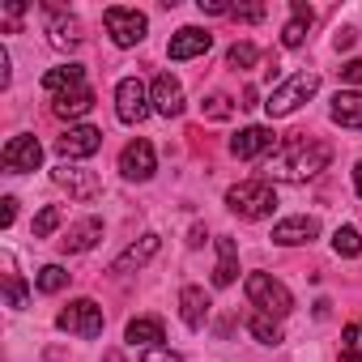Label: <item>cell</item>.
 Returning a JSON list of instances; mask_svg holds the SVG:
<instances>
[{
    "label": "cell",
    "instance_id": "41",
    "mask_svg": "<svg viewBox=\"0 0 362 362\" xmlns=\"http://www.w3.org/2000/svg\"><path fill=\"white\" fill-rule=\"evenodd\" d=\"M188 243H192V247H201V243H205V226H192V235H188Z\"/></svg>",
    "mask_w": 362,
    "mask_h": 362
},
{
    "label": "cell",
    "instance_id": "2",
    "mask_svg": "<svg viewBox=\"0 0 362 362\" xmlns=\"http://www.w3.org/2000/svg\"><path fill=\"white\" fill-rule=\"evenodd\" d=\"M226 205H230V214H239L243 222H260V218H269V214L277 209V192H273L269 179H243V184H235V188L226 192Z\"/></svg>",
    "mask_w": 362,
    "mask_h": 362
},
{
    "label": "cell",
    "instance_id": "40",
    "mask_svg": "<svg viewBox=\"0 0 362 362\" xmlns=\"http://www.w3.org/2000/svg\"><path fill=\"white\" fill-rule=\"evenodd\" d=\"M0 86H9V52L0 47Z\"/></svg>",
    "mask_w": 362,
    "mask_h": 362
},
{
    "label": "cell",
    "instance_id": "23",
    "mask_svg": "<svg viewBox=\"0 0 362 362\" xmlns=\"http://www.w3.org/2000/svg\"><path fill=\"white\" fill-rule=\"evenodd\" d=\"M311 22H315V13L303 5V0H294V5H290V22H286V30H281V43H286V47H303Z\"/></svg>",
    "mask_w": 362,
    "mask_h": 362
},
{
    "label": "cell",
    "instance_id": "24",
    "mask_svg": "<svg viewBox=\"0 0 362 362\" xmlns=\"http://www.w3.org/2000/svg\"><path fill=\"white\" fill-rule=\"evenodd\" d=\"M90 107H94V90H90V86H81V90H69V94L52 98V111H56L60 119H81Z\"/></svg>",
    "mask_w": 362,
    "mask_h": 362
},
{
    "label": "cell",
    "instance_id": "32",
    "mask_svg": "<svg viewBox=\"0 0 362 362\" xmlns=\"http://www.w3.org/2000/svg\"><path fill=\"white\" fill-rule=\"evenodd\" d=\"M64 222V214H60V205H43L39 209V218H35V239H47V235H56V226Z\"/></svg>",
    "mask_w": 362,
    "mask_h": 362
},
{
    "label": "cell",
    "instance_id": "14",
    "mask_svg": "<svg viewBox=\"0 0 362 362\" xmlns=\"http://www.w3.org/2000/svg\"><path fill=\"white\" fill-rule=\"evenodd\" d=\"M320 235V222L315 218H307V214H294V218H281L277 226H273V243H281V247H298V243H311Z\"/></svg>",
    "mask_w": 362,
    "mask_h": 362
},
{
    "label": "cell",
    "instance_id": "34",
    "mask_svg": "<svg viewBox=\"0 0 362 362\" xmlns=\"http://www.w3.org/2000/svg\"><path fill=\"white\" fill-rule=\"evenodd\" d=\"M141 362H184V354H175V349H166V345H153V349L141 354Z\"/></svg>",
    "mask_w": 362,
    "mask_h": 362
},
{
    "label": "cell",
    "instance_id": "38",
    "mask_svg": "<svg viewBox=\"0 0 362 362\" xmlns=\"http://www.w3.org/2000/svg\"><path fill=\"white\" fill-rule=\"evenodd\" d=\"M0 205H5V209H0V226H13V218H18V201H13V197H5Z\"/></svg>",
    "mask_w": 362,
    "mask_h": 362
},
{
    "label": "cell",
    "instance_id": "30",
    "mask_svg": "<svg viewBox=\"0 0 362 362\" xmlns=\"http://www.w3.org/2000/svg\"><path fill=\"white\" fill-rule=\"evenodd\" d=\"M247 328H252V337H256L260 345H277V341H281V324L269 320V315H252Z\"/></svg>",
    "mask_w": 362,
    "mask_h": 362
},
{
    "label": "cell",
    "instance_id": "15",
    "mask_svg": "<svg viewBox=\"0 0 362 362\" xmlns=\"http://www.w3.org/2000/svg\"><path fill=\"white\" fill-rule=\"evenodd\" d=\"M214 47V35L209 30H197V26H184L175 39H170V47H166V56L170 60H192V56H205Z\"/></svg>",
    "mask_w": 362,
    "mask_h": 362
},
{
    "label": "cell",
    "instance_id": "1",
    "mask_svg": "<svg viewBox=\"0 0 362 362\" xmlns=\"http://www.w3.org/2000/svg\"><path fill=\"white\" fill-rule=\"evenodd\" d=\"M328 162H332V149L324 141H286L269 158V179H281V184H307V179H315Z\"/></svg>",
    "mask_w": 362,
    "mask_h": 362
},
{
    "label": "cell",
    "instance_id": "25",
    "mask_svg": "<svg viewBox=\"0 0 362 362\" xmlns=\"http://www.w3.org/2000/svg\"><path fill=\"white\" fill-rule=\"evenodd\" d=\"M235 277H239V247H235V239H230V235H222V239H218V269H214V286H235Z\"/></svg>",
    "mask_w": 362,
    "mask_h": 362
},
{
    "label": "cell",
    "instance_id": "4",
    "mask_svg": "<svg viewBox=\"0 0 362 362\" xmlns=\"http://www.w3.org/2000/svg\"><path fill=\"white\" fill-rule=\"evenodd\" d=\"M320 90V73L315 69H303V73H294V77H286L273 94H269V103H264V111L273 115V119H281V115H294L311 94Z\"/></svg>",
    "mask_w": 362,
    "mask_h": 362
},
{
    "label": "cell",
    "instance_id": "29",
    "mask_svg": "<svg viewBox=\"0 0 362 362\" xmlns=\"http://www.w3.org/2000/svg\"><path fill=\"white\" fill-rule=\"evenodd\" d=\"M256 60H260V47H256V43H235V47L226 52V64H230L235 73H243V69H256Z\"/></svg>",
    "mask_w": 362,
    "mask_h": 362
},
{
    "label": "cell",
    "instance_id": "9",
    "mask_svg": "<svg viewBox=\"0 0 362 362\" xmlns=\"http://www.w3.org/2000/svg\"><path fill=\"white\" fill-rule=\"evenodd\" d=\"M0 162H5L9 175L39 170V162H43V145H39L30 132H18V136H9V145H5V153H0Z\"/></svg>",
    "mask_w": 362,
    "mask_h": 362
},
{
    "label": "cell",
    "instance_id": "5",
    "mask_svg": "<svg viewBox=\"0 0 362 362\" xmlns=\"http://www.w3.org/2000/svg\"><path fill=\"white\" fill-rule=\"evenodd\" d=\"M56 324L64 328V332H73V337H81V341H94V337H103V307L94 303V298H73L60 315H56Z\"/></svg>",
    "mask_w": 362,
    "mask_h": 362
},
{
    "label": "cell",
    "instance_id": "39",
    "mask_svg": "<svg viewBox=\"0 0 362 362\" xmlns=\"http://www.w3.org/2000/svg\"><path fill=\"white\" fill-rule=\"evenodd\" d=\"M354 39H358V35H354L349 26H345V30H337V52H349V47H354Z\"/></svg>",
    "mask_w": 362,
    "mask_h": 362
},
{
    "label": "cell",
    "instance_id": "35",
    "mask_svg": "<svg viewBox=\"0 0 362 362\" xmlns=\"http://www.w3.org/2000/svg\"><path fill=\"white\" fill-rule=\"evenodd\" d=\"M230 18H235V22H260V18H264V5H235Z\"/></svg>",
    "mask_w": 362,
    "mask_h": 362
},
{
    "label": "cell",
    "instance_id": "27",
    "mask_svg": "<svg viewBox=\"0 0 362 362\" xmlns=\"http://www.w3.org/2000/svg\"><path fill=\"white\" fill-rule=\"evenodd\" d=\"M341 362H362V320L345 324V332H341Z\"/></svg>",
    "mask_w": 362,
    "mask_h": 362
},
{
    "label": "cell",
    "instance_id": "31",
    "mask_svg": "<svg viewBox=\"0 0 362 362\" xmlns=\"http://www.w3.org/2000/svg\"><path fill=\"white\" fill-rule=\"evenodd\" d=\"M332 252H337V256H362V235H358L354 226H337Z\"/></svg>",
    "mask_w": 362,
    "mask_h": 362
},
{
    "label": "cell",
    "instance_id": "33",
    "mask_svg": "<svg viewBox=\"0 0 362 362\" xmlns=\"http://www.w3.org/2000/svg\"><path fill=\"white\" fill-rule=\"evenodd\" d=\"M201 111H205L209 119H230V111H235V103H230L226 94H209V98L201 103Z\"/></svg>",
    "mask_w": 362,
    "mask_h": 362
},
{
    "label": "cell",
    "instance_id": "42",
    "mask_svg": "<svg viewBox=\"0 0 362 362\" xmlns=\"http://www.w3.org/2000/svg\"><path fill=\"white\" fill-rule=\"evenodd\" d=\"M354 192L362 197V158H358V166H354Z\"/></svg>",
    "mask_w": 362,
    "mask_h": 362
},
{
    "label": "cell",
    "instance_id": "12",
    "mask_svg": "<svg viewBox=\"0 0 362 362\" xmlns=\"http://www.w3.org/2000/svg\"><path fill=\"white\" fill-rule=\"evenodd\" d=\"M273 145H277V132L264 128V124H252V128H243L239 136H230V153H235L239 162H252V158H260V153H273Z\"/></svg>",
    "mask_w": 362,
    "mask_h": 362
},
{
    "label": "cell",
    "instance_id": "11",
    "mask_svg": "<svg viewBox=\"0 0 362 362\" xmlns=\"http://www.w3.org/2000/svg\"><path fill=\"white\" fill-rule=\"evenodd\" d=\"M52 179H56V184L73 197V201H94L98 192H103V184H98V175L94 170H81V166H56L52 170Z\"/></svg>",
    "mask_w": 362,
    "mask_h": 362
},
{
    "label": "cell",
    "instance_id": "28",
    "mask_svg": "<svg viewBox=\"0 0 362 362\" xmlns=\"http://www.w3.org/2000/svg\"><path fill=\"white\" fill-rule=\"evenodd\" d=\"M5 264H9V273H5V303H9L13 311H22L26 298H30V294H26V281H22V273H13V260H5Z\"/></svg>",
    "mask_w": 362,
    "mask_h": 362
},
{
    "label": "cell",
    "instance_id": "37",
    "mask_svg": "<svg viewBox=\"0 0 362 362\" xmlns=\"http://www.w3.org/2000/svg\"><path fill=\"white\" fill-rule=\"evenodd\" d=\"M230 9L235 5H226V0H201V13H214V18H222V13L230 18Z\"/></svg>",
    "mask_w": 362,
    "mask_h": 362
},
{
    "label": "cell",
    "instance_id": "16",
    "mask_svg": "<svg viewBox=\"0 0 362 362\" xmlns=\"http://www.w3.org/2000/svg\"><path fill=\"white\" fill-rule=\"evenodd\" d=\"M209 294L201 290V286H184L179 290V315H184V324L188 328H205V320H209Z\"/></svg>",
    "mask_w": 362,
    "mask_h": 362
},
{
    "label": "cell",
    "instance_id": "18",
    "mask_svg": "<svg viewBox=\"0 0 362 362\" xmlns=\"http://www.w3.org/2000/svg\"><path fill=\"white\" fill-rule=\"evenodd\" d=\"M158 247H162V239H158V235H141V239H136V243H132V247L115 260V264H111V273L119 277V273H132V269L149 264V260L158 256Z\"/></svg>",
    "mask_w": 362,
    "mask_h": 362
},
{
    "label": "cell",
    "instance_id": "10",
    "mask_svg": "<svg viewBox=\"0 0 362 362\" xmlns=\"http://www.w3.org/2000/svg\"><path fill=\"white\" fill-rule=\"evenodd\" d=\"M56 149L64 153V162H73V158H94V153L103 149V132H98L94 124H69V128L60 132Z\"/></svg>",
    "mask_w": 362,
    "mask_h": 362
},
{
    "label": "cell",
    "instance_id": "3",
    "mask_svg": "<svg viewBox=\"0 0 362 362\" xmlns=\"http://www.w3.org/2000/svg\"><path fill=\"white\" fill-rule=\"evenodd\" d=\"M243 290H247L252 307H260V315H269V320H286V315L294 311V294H290L273 273H252V277L243 281Z\"/></svg>",
    "mask_w": 362,
    "mask_h": 362
},
{
    "label": "cell",
    "instance_id": "13",
    "mask_svg": "<svg viewBox=\"0 0 362 362\" xmlns=\"http://www.w3.org/2000/svg\"><path fill=\"white\" fill-rule=\"evenodd\" d=\"M149 103H153V111L166 115V119L184 115V86H179L170 73H158L153 86H149Z\"/></svg>",
    "mask_w": 362,
    "mask_h": 362
},
{
    "label": "cell",
    "instance_id": "26",
    "mask_svg": "<svg viewBox=\"0 0 362 362\" xmlns=\"http://www.w3.org/2000/svg\"><path fill=\"white\" fill-rule=\"evenodd\" d=\"M35 286H39V294H60V290L69 286V273H64L60 264H43V269L35 273Z\"/></svg>",
    "mask_w": 362,
    "mask_h": 362
},
{
    "label": "cell",
    "instance_id": "36",
    "mask_svg": "<svg viewBox=\"0 0 362 362\" xmlns=\"http://www.w3.org/2000/svg\"><path fill=\"white\" fill-rule=\"evenodd\" d=\"M341 81L345 86H362V60H345L341 64Z\"/></svg>",
    "mask_w": 362,
    "mask_h": 362
},
{
    "label": "cell",
    "instance_id": "7",
    "mask_svg": "<svg viewBox=\"0 0 362 362\" xmlns=\"http://www.w3.org/2000/svg\"><path fill=\"white\" fill-rule=\"evenodd\" d=\"M149 111H153V103H149L145 81H141V77H124V81L115 86V115H119L124 124H141Z\"/></svg>",
    "mask_w": 362,
    "mask_h": 362
},
{
    "label": "cell",
    "instance_id": "22",
    "mask_svg": "<svg viewBox=\"0 0 362 362\" xmlns=\"http://www.w3.org/2000/svg\"><path fill=\"white\" fill-rule=\"evenodd\" d=\"M98 239H103V222L98 218H81L77 226H69V235L60 239V247L64 252H90Z\"/></svg>",
    "mask_w": 362,
    "mask_h": 362
},
{
    "label": "cell",
    "instance_id": "6",
    "mask_svg": "<svg viewBox=\"0 0 362 362\" xmlns=\"http://www.w3.org/2000/svg\"><path fill=\"white\" fill-rule=\"evenodd\" d=\"M103 22H107V35H111V43H115V47H136V43L145 39V30H149L145 13L124 9V5H111V9L103 13Z\"/></svg>",
    "mask_w": 362,
    "mask_h": 362
},
{
    "label": "cell",
    "instance_id": "19",
    "mask_svg": "<svg viewBox=\"0 0 362 362\" xmlns=\"http://www.w3.org/2000/svg\"><path fill=\"white\" fill-rule=\"evenodd\" d=\"M47 39H52V47L73 52V47L81 43V26H77V18H69V13L52 9V18H47Z\"/></svg>",
    "mask_w": 362,
    "mask_h": 362
},
{
    "label": "cell",
    "instance_id": "21",
    "mask_svg": "<svg viewBox=\"0 0 362 362\" xmlns=\"http://www.w3.org/2000/svg\"><path fill=\"white\" fill-rule=\"evenodd\" d=\"M162 337H166V328H162L158 315H136V320H128V328H124V341H128V345H145V349L162 345Z\"/></svg>",
    "mask_w": 362,
    "mask_h": 362
},
{
    "label": "cell",
    "instance_id": "8",
    "mask_svg": "<svg viewBox=\"0 0 362 362\" xmlns=\"http://www.w3.org/2000/svg\"><path fill=\"white\" fill-rule=\"evenodd\" d=\"M153 170H158V158H153V145H149L145 136H136V141H128V145L119 149V175H124V179L145 184V179H153Z\"/></svg>",
    "mask_w": 362,
    "mask_h": 362
},
{
    "label": "cell",
    "instance_id": "17",
    "mask_svg": "<svg viewBox=\"0 0 362 362\" xmlns=\"http://www.w3.org/2000/svg\"><path fill=\"white\" fill-rule=\"evenodd\" d=\"M328 115H332V124L362 132V94H358V90H337V98H332Z\"/></svg>",
    "mask_w": 362,
    "mask_h": 362
},
{
    "label": "cell",
    "instance_id": "20",
    "mask_svg": "<svg viewBox=\"0 0 362 362\" xmlns=\"http://www.w3.org/2000/svg\"><path fill=\"white\" fill-rule=\"evenodd\" d=\"M86 86V69L81 64H60V69H47L43 73V90L52 94V98H60V94H69V90H81Z\"/></svg>",
    "mask_w": 362,
    "mask_h": 362
}]
</instances>
